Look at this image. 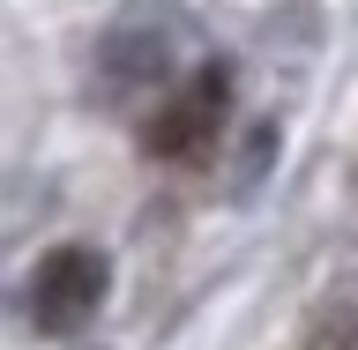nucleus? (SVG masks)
I'll return each mask as SVG.
<instances>
[{
    "instance_id": "obj_1",
    "label": "nucleus",
    "mask_w": 358,
    "mask_h": 350,
    "mask_svg": "<svg viewBox=\"0 0 358 350\" xmlns=\"http://www.w3.org/2000/svg\"><path fill=\"white\" fill-rule=\"evenodd\" d=\"M179 52H187V22L172 8H127V15L105 30L97 45V97H134V89H157L172 82Z\"/></svg>"
},
{
    "instance_id": "obj_2",
    "label": "nucleus",
    "mask_w": 358,
    "mask_h": 350,
    "mask_svg": "<svg viewBox=\"0 0 358 350\" xmlns=\"http://www.w3.org/2000/svg\"><path fill=\"white\" fill-rule=\"evenodd\" d=\"M105 284L112 268L97 246H52L38 261V276H30V321H38L45 335H75L97 321V306H105Z\"/></svg>"
},
{
    "instance_id": "obj_3",
    "label": "nucleus",
    "mask_w": 358,
    "mask_h": 350,
    "mask_svg": "<svg viewBox=\"0 0 358 350\" xmlns=\"http://www.w3.org/2000/svg\"><path fill=\"white\" fill-rule=\"evenodd\" d=\"M224 112H231V75L209 60V67H194V75H187V82H179L172 97L150 112L142 150H150V156H194V150H209V142H217Z\"/></svg>"
},
{
    "instance_id": "obj_4",
    "label": "nucleus",
    "mask_w": 358,
    "mask_h": 350,
    "mask_svg": "<svg viewBox=\"0 0 358 350\" xmlns=\"http://www.w3.org/2000/svg\"><path fill=\"white\" fill-rule=\"evenodd\" d=\"M336 350H358V313L343 321V328H336Z\"/></svg>"
}]
</instances>
